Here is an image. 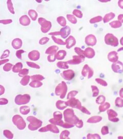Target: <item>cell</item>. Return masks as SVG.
I'll list each match as a JSON object with an SVG mask.
<instances>
[{"mask_svg":"<svg viewBox=\"0 0 123 139\" xmlns=\"http://www.w3.org/2000/svg\"><path fill=\"white\" fill-rule=\"evenodd\" d=\"M111 27L113 28H117L121 26L122 24L121 22L119 21H113L109 23Z\"/></svg>","mask_w":123,"mask_h":139,"instance_id":"cell-3","label":"cell"},{"mask_svg":"<svg viewBox=\"0 0 123 139\" xmlns=\"http://www.w3.org/2000/svg\"><path fill=\"white\" fill-rule=\"evenodd\" d=\"M118 19L120 22L123 23V14L119 15L118 17Z\"/></svg>","mask_w":123,"mask_h":139,"instance_id":"cell-4","label":"cell"},{"mask_svg":"<svg viewBox=\"0 0 123 139\" xmlns=\"http://www.w3.org/2000/svg\"><path fill=\"white\" fill-rule=\"evenodd\" d=\"M120 42L121 44L123 45V37L121 38L120 40Z\"/></svg>","mask_w":123,"mask_h":139,"instance_id":"cell-6","label":"cell"},{"mask_svg":"<svg viewBox=\"0 0 123 139\" xmlns=\"http://www.w3.org/2000/svg\"><path fill=\"white\" fill-rule=\"evenodd\" d=\"M105 40L107 44L114 47L117 46L118 44L117 38L111 34L109 33L106 34L105 37Z\"/></svg>","mask_w":123,"mask_h":139,"instance_id":"cell-1","label":"cell"},{"mask_svg":"<svg viewBox=\"0 0 123 139\" xmlns=\"http://www.w3.org/2000/svg\"><path fill=\"white\" fill-rule=\"evenodd\" d=\"M118 5L121 8L123 9V0H119L118 2Z\"/></svg>","mask_w":123,"mask_h":139,"instance_id":"cell-5","label":"cell"},{"mask_svg":"<svg viewBox=\"0 0 123 139\" xmlns=\"http://www.w3.org/2000/svg\"><path fill=\"white\" fill-rule=\"evenodd\" d=\"M115 14L112 12L106 14L105 16L103 19L104 23H106L113 18L115 16Z\"/></svg>","mask_w":123,"mask_h":139,"instance_id":"cell-2","label":"cell"}]
</instances>
